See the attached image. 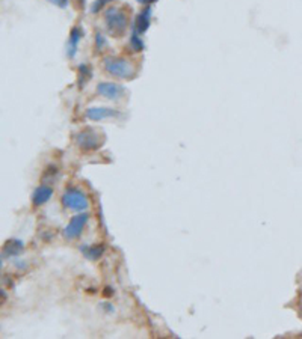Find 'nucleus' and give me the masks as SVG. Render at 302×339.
<instances>
[{
    "mask_svg": "<svg viewBox=\"0 0 302 339\" xmlns=\"http://www.w3.org/2000/svg\"><path fill=\"white\" fill-rule=\"evenodd\" d=\"M103 65L108 74H111L112 77L116 79H122V80H132L136 76V68L135 65L124 59V58H114V56H108L103 61Z\"/></svg>",
    "mask_w": 302,
    "mask_h": 339,
    "instance_id": "nucleus-1",
    "label": "nucleus"
},
{
    "mask_svg": "<svg viewBox=\"0 0 302 339\" xmlns=\"http://www.w3.org/2000/svg\"><path fill=\"white\" fill-rule=\"evenodd\" d=\"M104 22H106V27L112 36H121L127 29L129 17L121 8L112 6L104 11Z\"/></svg>",
    "mask_w": 302,
    "mask_h": 339,
    "instance_id": "nucleus-2",
    "label": "nucleus"
},
{
    "mask_svg": "<svg viewBox=\"0 0 302 339\" xmlns=\"http://www.w3.org/2000/svg\"><path fill=\"white\" fill-rule=\"evenodd\" d=\"M76 142L82 151L94 153L103 145V137L97 133V130L88 127V128H83L82 131H79V135L76 137Z\"/></svg>",
    "mask_w": 302,
    "mask_h": 339,
    "instance_id": "nucleus-3",
    "label": "nucleus"
},
{
    "mask_svg": "<svg viewBox=\"0 0 302 339\" xmlns=\"http://www.w3.org/2000/svg\"><path fill=\"white\" fill-rule=\"evenodd\" d=\"M62 205L73 211H85L90 205V201L82 190L71 187L62 195Z\"/></svg>",
    "mask_w": 302,
    "mask_h": 339,
    "instance_id": "nucleus-4",
    "label": "nucleus"
},
{
    "mask_svg": "<svg viewBox=\"0 0 302 339\" xmlns=\"http://www.w3.org/2000/svg\"><path fill=\"white\" fill-rule=\"evenodd\" d=\"M90 220V214L88 213H79L77 216L71 217V220L68 222V225L64 228V237L67 240H76L82 235L85 226Z\"/></svg>",
    "mask_w": 302,
    "mask_h": 339,
    "instance_id": "nucleus-5",
    "label": "nucleus"
},
{
    "mask_svg": "<svg viewBox=\"0 0 302 339\" xmlns=\"http://www.w3.org/2000/svg\"><path fill=\"white\" fill-rule=\"evenodd\" d=\"M124 88L118 83H112V82H103L97 86V93L108 98V100H121L124 97Z\"/></svg>",
    "mask_w": 302,
    "mask_h": 339,
    "instance_id": "nucleus-6",
    "label": "nucleus"
},
{
    "mask_svg": "<svg viewBox=\"0 0 302 339\" xmlns=\"http://www.w3.org/2000/svg\"><path fill=\"white\" fill-rule=\"evenodd\" d=\"M85 115L91 121H104V119H111V118L119 116L118 110L111 109V107H90Z\"/></svg>",
    "mask_w": 302,
    "mask_h": 339,
    "instance_id": "nucleus-7",
    "label": "nucleus"
},
{
    "mask_svg": "<svg viewBox=\"0 0 302 339\" xmlns=\"http://www.w3.org/2000/svg\"><path fill=\"white\" fill-rule=\"evenodd\" d=\"M51 196H53V189L50 185L43 184V185H40V187H37L33 190V193H32V203H33V206H43V205H46L51 199Z\"/></svg>",
    "mask_w": 302,
    "mask_h": 339,
    "instance_id": "nucleus-8",
    "label": "nucleus"
},
{
    "mask_svg": "<svg viewBox=\"0 0 302 339\" xmlns=\"http://www.w3.org/2000/svg\"><path fill=\"white\" fill-rule=\"evenodd\" d=\"M150 22H151V8H145L138 14L136 20H135L133 30L139 35L145 33L150 27Z\"/></svg>",
    "mask_w": 302,
    "mask_h": 339,
    "instance_id": "nucleus-9",
    "label": "nucleus"
},
{
    "mask_svg": "<svg viewBox=\"0 0 302 339\" xmlns=\"http://www.w3.org/2000/svg\"><path fill=\"white\" fill-rule=\"evenodd\" d=\"M80 38H82V29L77 26V27H73L70 32V38H68V45H67V53L70 58L76 56V51H77V45L80 43Z\"/></svg>",
    "mask_w": 302,
    "mask_h": 339,
    "instance_id": "nucleus-10",
    "label": "nucleus"
},
{
    "mask_svg": "<svg viewBox=\"0 0 302 339\" xmlns=\"http://www.w3.org/2000/svg\"><path fill=\"white\" fill-rule=\"evenodd\" d=\"M23 243L20 240H8L3 244V256H19L23 252Z\"/></svg>",
    "mask_w": 302,
    "mask_h": 339,
    "instance_id": "nucleus-11",
    "label": "nucleus"
},
{
    "mask_svg": "<svg viewBox=\"0 0 302 339\" xmlns=\"http://www.w3.org/2000/svg\"><path fill=\"white\" fill-rule=\"evenodd\" d=\"M104 253V246L98 244V246H91V248H83V255L86 259L90 261H97L103 256Z\"/></svg>",
    "mask_w": 302,
    "mask_h": 339,
    "instance_id": "nucleus-12",
    "label": "nucleus"
},
{
    "mask_svg": "<svg viewBox=\"0 0 302 339\" xmlns=\"http://www.w3.org/2000/svg\"><path fill=\"white\" fill-rule=\"evenodd\" d=\"M91 76H93L91 68L88 67V65H80V67H79V80H77L79 86L83 88V86L86 85V82L91 79Z\"/></svg>",
    "mask_w": 302,
    "mask_h": 339,
    "instance_id": "nucleus-13",
    "label": "nucleus"
},
{
    "mask_svg": "<svg viewBox=\"0 0 302 339\" xmlns=\"http://www.w3.org/2000/svg\"><path fill=\"white\" fill-rule=\"evenodd\" d=\"M139 36V33H136V32L133 30L132 36H130V48H132L133 51H142V50H144V43L140 41Z\"/></svg>",
    "mask_w": 302,
    "mask_h": 339,
    "instance_id": "nucleus-14",
    "label": "nucleus"
},
{
    "mask_svg": "<svg viewBox=\"0 0 302 339\" xmlns=\"http://www.w3.org/2000/svg\"><path fill=\"white\" fill-rule=\"evenodd\" d=\"M109 2H112V0H95V2L93 3L91 11H93L94 14H95V12H98V11H100V9H101V8L106 5V3H109Z\"/></svg>",
    "mask_w": 302,
    "mask_h": 339,
    "instance_id": "nucleus-15",
    "label": "nucleus"
},
{
    "mask_svg": "<svg viewBox=\"0 0 302 339\" xmlns=\"http://www.w3.org/2000/svg\"><path fill=\"white\" fill-rule=\"evenodd\" d=\"M95 44H97V50H103V47L106 45V41L100 32H97V35H95Z\"/></svg>",
    "mask_w": 302,
    "mask_h": 339,
    "instance_id": "nucleus-16",
    "label": "nucleus"
},
{
    "mask_svg": "<svg viewBox=\"0 0 302 339\" xmlns=\"http://www.w3.org/2000/svg\"><path fill=\"white\" fill-rule=\"evenodd\" d=\"M48 2L56 5V6H59V8H65L68 5V0H48Z\"/></svg>",
    "mask_w": 302,
    "mask_h": 339,
    "instance_id": "nucleus-17",
    "label": "nucleus"
},
{
    "mask_svg": "<svg viewBox=\"0 0 302 339\" xmlns=\"http://www.w3.org/2000/svg\"><path fill=\"white\" fill-rule=\"evenodd\" d=\"M139 3H153V2H156V0H138Z\"/></svg>",
    "mask_w": 302,
    "mask_h": 339,
    "instance_id": "nucleus-18",
    "label": "nucleus"
}]
</instances>
